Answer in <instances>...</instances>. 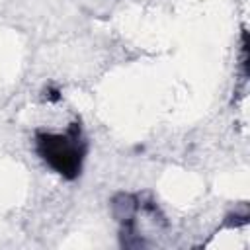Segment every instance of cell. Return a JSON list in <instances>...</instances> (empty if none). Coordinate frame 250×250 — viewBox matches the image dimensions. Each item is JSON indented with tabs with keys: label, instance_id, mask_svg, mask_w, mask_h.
I'll return each instance as SVG.
<instances>
[{
	"label": "cell",
	"instance_id": "cell-1",
	"mask_svg": "<svg viewBox=\"0 0 250 250\" xmlns=\"http://www.w3.org/2000/svg\"><path fill=\"white\" fill-rule=\"evenodd\" d=\"M35 150L53 172H57L64 180H76L82 172L88 145L80 123L74 121L62 133L37 131Z\"/></svg>",
	"mask_w": 250,
	"mask_h": 250
}]
</instances>
